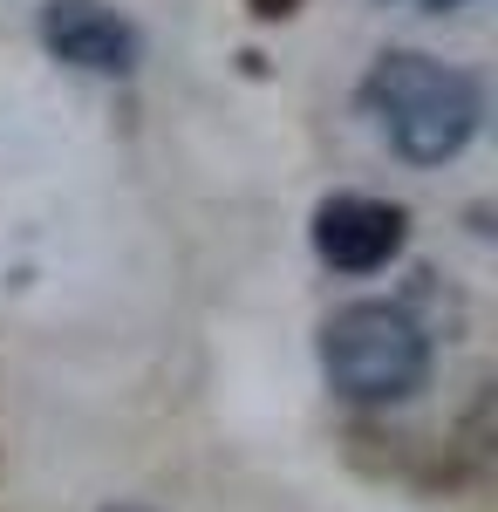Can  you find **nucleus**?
<instances>
[{
    "instance_id": "nucleus-1",
    "label": "nucleus",
    "mask_w": 498,
    "mask_h": 512,
    "mask_svg": "<svg viewBox=\"0 0 498 512\" xmlns=\"http://www.w3.org/2000/svg\"><path fill=\"white\" fill-rule=\"evenodd\" d=\"M362 103L376 110L396 158L410 164H451L478 137V117H485L478 76H464V69L423 55V48L376 55V69L362 76Z\"/></svg>"
},
{
    "instance_id": "nucleus-2",
    "label": "nucleus",
    "mask_w": 498,
    "mask_h": 512,
    "mask_svg": "<svg viewBox=\"0 0 498 512\" xmlns=\"http://www.w3.org/2000/svg\"><path fill=\"white\" fill-rule=\"evenodd\" d=\"M321 376L348 403H403L430 383V328L403 301H348L321 321Z\"/></svg>"
},
{
    "instance_id": "nucleus-3",
    "label": "nucleus",
    "mask_w": 498,
    "mask_h": 512,
    "mask_svg": "<svg viewBox=\"0 0 498 512\" xmlns=\"http://www.w3.org/2000/svg\"><path fill=\"white\" fill-rule=\"evenodd\" d=\"M41 48L89 76H130L144 62V35L110 0H41Z\"/></svg>"
},
{
    "instance_id": "nucleus-4",
    "label": "nucleus",
    "mask_w": 498,
    "mask_h": 512,
    "mask_svg": "<svg viewBox=\"0 0 498 512\" xmlns=\"http://www.w3.org/2000/svg\"><path fill=\"white\" fill-rule=\"evenodd\" d=\"M410 239V212L389 198H362V192H335L314 205V253L335 274H376L403 253Z\"/></svg>"
},
{
    "instance_id": "nucleus-5",
    "label": "nucleus",
    "mask_w": 498,
    "mask_h": 512,
    "mask_svg": "<svg viewBox=\"0 0 498 512\" xmlns=\"http://www.w3.org/2000/svg\"><path fill=\"white\" fill-rule=\"evenodd\" d=\"M246 7H253V14H260V21H287V14H294V7H301V0H246Z\"/></svg>"
},
{
    "instance_id": "nucleus-6",
    "label": "nucleus",
    "mask_w": 498,
    "mask_h": 512,
    "mask_svg": "<svg viewBox=\"0 0 498 512\" xmlns=\"http://www.w3.org/2000/svg\"><path fill=\"white\" fill-rule=\"evenodd\" d=\"M417 7H464V0H417Z\"/></svg>"
},
{
    "instance_id": "nucleus-7",
    "label": "nucleus",
    "mask_w": 498,
    "mask_h": 512,
    "mask_svg": "<svg viewBox=\"0 0 498 512\" xmlns=\"http://www.w3.org/2000/svg\"><path fill=\"white\" fill-rule=\"evenodd\" d=\"M116 512H144V506H116Z\"/></svg>"
}]
</instances>
